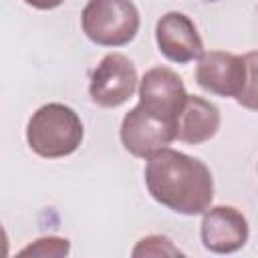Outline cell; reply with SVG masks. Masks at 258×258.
Here are the masks:
<instances>
[{"label":"cell","instance_id":"obj_1","mask_svg":"<svg viewBox=\"0 0 258 258\" xmlns=\"http://www.w3.org/2000/svg\"><path fill=\"white\" fill-rule=\"evenodd\" d=\"M143 175L151 198L177 214H204L212 204L214 179L198 157L165 147L147 159Z\"/></svg>","mask_w":258,"mask_h":258},{"label":"cell","instance_id":"obj_2","mask_svg":"<svg viewBox=\"0 0 258 258\" xmlns=\"http://www.w3.org/2000/svg\"><path fill=\"white\" fill-rule=\"evenodd\" d=\"M26 141L40 157H64L81 145L83 123L71 107L62 103H48L36 109L30 117L26 125Z\"/></svg>","mask_w":258,"mask_h":258},{"label":"cell","instance_id":"obj_3","mask_svg":"<svg viewBox=\"0 0 258 258\" xmlns=\"http://www.w3.org/2000/svg\"><path fill=\"white\" fill-rule=\"evenodd\" d=\"M81 26L99 46H123L139 30V12L131 0H89L81 12Z\"/></svg>","mask_w":258,"mask_h":258},{"label":"cell","instance_id":"obj_4","mask_svg":"<svg viewBox=\"0 0 258 258\" xmlns=\"http://www.w3.org/2000/svg\"><path fill=\"white\" fill-rule=\"evenodd\" d=\"M173 139H177V123L161 119L141 105H135L121 123V141L135 157L149 159Z\"/></svg>","mask_w":258,"mask_h":258},{"label":"cell","instance_id":"obj_5","mask_svg":"<svg viewBox=\"0 0 258 258\" xmlns=\"http://www.w3.org/2000/svg\"><path fill=\"white\" fill-rule=\"evenodd\" d=\"M137 89L135 64L121 52L107 54L93 71L89 95L99 107H119Z\"/></svg>","mask_w":258,"mask_h":258},{"label":"cell","instance_id":"obj_6","mask_svg":"<svg viewBox=\"0 0 258 258\" xmlns=\"http://www.w3.org/2000/svg\"><path fill=\"white\" fill-rule=\"evenodd\" d=\"M187 101L181 77L167 67L149 69L139 83V105L149 113L177 123Z\"/></svg>","mask_w":258,"mask_h":258},{"label":"cell","instance_id":"obj_7","mask_svg":"<svg viewBox=\"0 0 258 258\" xmlns=\"http://www.w3.org/2000/svg\"><path fill=\"white\" fill-rule=\"evenodd\" d=\"M198 85L220 97H238L246 83V62L244 56L210 50L202 52L196 67Z\"/></svg>","mask_w":258,"mask_h":258},{"label":"cell","instance_id":"obj_8","mask_svg":"<svg viewBox=\"0 0 258 258\" xmlns=\"http://www.w3.org/2000/svg\"><path fill=\"white\" fill-rule=\"evenodd\" d=\"M200 234L206 250L232 254L246 246L250 230L242 212L232 206H214L204 212Z\"/></svg>","mask_w":258,"mask_h":258},{"label":"cell","instance_id":"obj_9","mask_svg":"<svg viewBox=\"0 0 258 258\" xmlns=\"http://www.w3.org/2000/svg\"><path fill=\"white\" fill-rule=\"evenodd\" d=\"M155 40L159 52L177 64L191 62L204 52L202 36L189 16L183 12H167L155 24Z\"/></svg>","mask_w":258,"mask_h":258},{"label":"cell","instance_id":"obj_10","mask_svg":"<svg viewBox=\"0 0 258 258\" xmlns=\"http://www.w3.org/2000/svg\"><path fill=\"white\" fill-rule=\"evenodd\" d=\"M220 129V109L202 99V97H189L183 105V111L177 119V139L185 143H204L212 139Z\"/></svg>","mask_w":258,"mask_h":258},{"label":"cell","instance_id":"obj_11","mask_svg":"<svg viewBox=\"0 0 258 258\" xmlns=\"http://www.w3.org/2000/svg\"><path fill=\"white\" fill-rule=\"evenodd\" d=\"M244 62H246V83L242 93L236 97V101L250 111H258V50L244 54Z\"/></svg>","mask_w":258,"mask_h":258},{"label":"cell","instance_id":"obj_12","mask_svg":"<svg viewBox=\"0 0 258 258\" xmlns=\"http://www.w3.org/2000/svg\"><path fill=\"white\" fill-rule=\"evenodd\" d=\"M69 254V240L64 238H38L34 244L20 250V256H64Z\"/></svg>","mask_w":258,"mask_h":258},{"label":"cell","instance_id":"obj_13","mask_svg":"<svg viewBox=\"0 0 258 258\" xmlns=\"http://www.w3.org/2000/svg\"><path fill=\"white\" fill-rule=\"evenodd\" d=\"M159 254L175 256L181 252L177 248H173L169 238H165V236H147V238L139 240V244L133 248V256H159Z\"/></svg>","mask_w":258,"mask_h":258},{"label":"cell","instance_id":"obj_14","mask_svg":"<svg viewBox=\"0 0 258 258\" xmlns=\"http://www.w3.org/2000/svg\"><path fill=\"white\" fill-rule=\"evenodd\" d=\"M26 4H30L32 8H38V10H52L56 6H60L64 0H24Z\"/></svg>","mask_w":258,"mask_h":258}]
</instances>
